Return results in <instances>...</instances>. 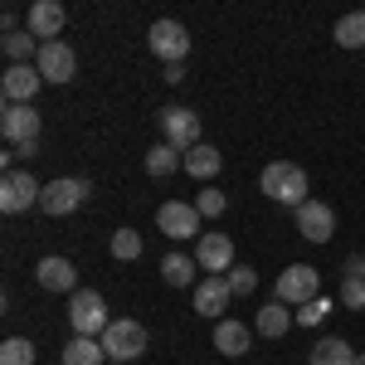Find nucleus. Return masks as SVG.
<instances>
[{"instance_id":"f3484780","label":"nucleus","mask_w":365,"mask_h":365,"mask_svg":"<svg viewBox=\"0 0 365 365\" xmlns=\"http://www.w3.org/2000/svg\"><path fill=\"white\" fill-rule=\"evenodd\" d=\"M34 278H39V287L44 292H78V268L68 263V258H58V253H49V258H39V268H34Z\"/></svg>"},{"instance_id":"412c9836","label":"nucleus","mask_w":365,"mask_h":365,"mask_svg":"<svg viewBox=\"0 0 365 365\" xmlns=\"http://www.w3.org/2000/svg\"><path fill=\"white\" fill-rule=\"evenodd\" d=\"M220 166H225V156H220L210 141H200V146H190V151H185V175H195V180H215V175H220Z\"/></svg>"},{"instance_id":"f257e3e1","label":"nucleus","mask_w":365,"mask_h":365,"mask_svg":"<svg viewBox=\"0 0 365 365\" xmlns=\"http://www.w3.org/2000/svg\"><path fill=\"white\" fill-rule=\"evenodd\" d=\"M258 185H263V195L278 200V205H292V210L307 205V170L292 166V161H273V166H263Z\"/></svg>"},{"instance_id":"39448f33","label":"nucleus","mask_w":365,"mask_h":365,"mask_svg":"<svg viewBox=\"0 0 365 365\" xmlns=\"http://www.w3.org/2000/svg\"><path fill=\"white\" fill-rule=\"evenodd\" d=\"M146 49L161 58V63H185V54H190V29L180 25V20H156V25L146 29Z\"/></svg>"},{"instance_id":"bb28decb","label":"nucleus","mask_w":365,"mask_h":365,"mask_svg":"<svg viewBox=\"0 0 365 365\" xmlns=\"http://www.w3.org/2000/svg\"><path fill=\"white\" fill-rule=\"evenodd\" d=\"M0 365H34V341L29 336H5V346H0Z\"/></svg>"},{"instance_id":"4be33fe9","label":"nucleus","mask_w":365,"mask_h":365,"mask_svg":"<svg viewBox=\"0 0 365 365\" xmlns=\"http://www.w3.org/2000/svg\"><path fill=\"white\" fill-rule=\"evenodd\" d=\"M103 361H108V351L98 336H68V346H63V365H103Z\"/></svg>"},{"instance_id":"5701e85b","label":"nucleus","mask_w":365,"mask_h":365,"mask_svg":"<svg viewBox=\"0 0 365 365\" xmlns=\"http://www.w3.org/2000/svg\"><path fill=\"white\" fill-rule=\"evenodd\" d=\"M307 361H312V365H356V351H351L341 336H322V341L307 351Z\"/></svg>"},{"instance_id":"a878e982","label":"nucleus","mask_w":365,"mask_h":365,"mask_svg":"<svg viewBox=\"0 0 365 365\" xmlns=\"http://www.w3.org/2000/svg\"><path fill=\"white\" fill-rule=\"evenodd\" d=\"M0 49H5V58H10V63H29V54H39V44H34V34H29V29L5 34V39H0Z\"/></svg>"},{"instance_id":"b1692460","label":"nucleus","mask_w":365,"mask_h":365,"mask_svg":"<svg viewBox=\"0 0 365 365\" xmlns=\"http://www.w3.org/2000/svg\"><path fill=\"white\" fill-rule=\"evenodd\" d=\"M195 258H190V253H166V258H161V278L170 282V287H195Z\"/></svg>"},{"instance_id":"393cba45","label":"nucleus","mask_w":365,"mask_h":365,"mask_svg":"<svg viewBox=\"0 0 365 365\" xmlns=\"http://www.w3.org/2000/svg\"><path fill=\"white\" fill-rule=\"evenodd\" d=\"M331 34H336L341 49H365V10H351V15H341Z\"/></svg>"},{"instance_id":"c756f323","label":"nucleus","mask_w":365,"mask_h":365,"mask_svg":"<svg viewBox=\"0 0 365 365\" xmlns=\"http://www.w3.org/2000/svg\"><path fill=\"white\" fill-rule=\"evenodd\" d=\"M225 278H229V287H234V297H249L253 287H258V273H253L249 263H234Z\"/></svg>"},{"instance_id":"2f4dec72","label":"nucleus","mask_w":365,"mask_h":365,"mask_svg":"<svg viewBox=\"0 0 365 365\" xmlns=\"http://www.w3.org/2000/svg\"><path fill=\"white\" fill-rule=\"evenodd\" d=\"M327 312H331V302L317 297V302H307V307H297V322H302V327H317V322H327Z\"/></svg>"},{"instance_id":"7ed1b4c3","label":"nucleus","mask_w":365,"mask_h":365,"mask_svg":"<svg viewBox=\"0 0 365 365\" xmlns=\"http://www.w3.org/2000/svg\"><path fill=\"white\" fill-rule=\"evenodd\" d=\"M68 327H73V336H103L108 331V302H103V292L78 287L68 297Z\"/></svg>"},{"instance_id":"2eb2a0df","label":"nucleus","mask_w":365,"mask_h":365,"mask_svg":"<svg viewBox=\"0 0 365 365\" xmlns=\"http://www.w3.org/2000/svg\"><path fill=\"white\" fill-rule=\"evenodd\" d=\"M195 263L205 273H229L239 258H234V239L229 234H200L195 239Z\"/></svg>"},{"instance_id":"f03ea898","label":"nucleus","mask_w":365,"mask_h":365,"mask_svg":"<svg viewBox=\"0 0 365 365\" xmlns=\"http://www.w3.org/2000/svg\"><path fill=\"white\" fill-rule=\"evenodd\" d=\"M278 302H287V307H307V302H317L322 297V273L312 268V263H287L278 273Z\"/></svg>"},{"instance_id":"9d476101","label":"nucleus","mask_w":365,"mask_h":365,"mask_svg":"<svg viewBox=\"0 0 365 365\" xmlns=\"http://www.w3.org/2000/svg\"><path fill=\"white\" fill-rule=\"evenodd\" d=\"M292 225H297V234H302L307 244H327V239L336 234V210H331L327 200H307L302 210H292Z\"/></svg>"},{"instance_id":"ddd939ff","label":"nucleus","mask_w":365,"mask_h":365,"mask_svg":"<svg viewBox=\"0 0 365 365\" xmlns=\"http://www.w3.org/2000/svg\"><path fill=\"white\" fill-rule=\"evenodd\" d=\"M234 302V287H229L225 273H205L195 282V312L210 317V322H225V307Z\"/></svg>"},{"instance_id":"6e6552de","label":"nucleus","mask_w":365,"mask_h":365,"mask_svg":"<svg viewBox=\"0 0 365 365\" xmlns=\"http://www.w3.org/2000/svg\"><path fill=\"white\" fill-rule=\"evenodd\" d=\"M83 200H88V180H78V175H63V180H49V185H44L39 210H44V215H54V220H63V215H73Z\"/></svg>"},{"instance_id":"473e14b6","label":"nucleus","mask_w":365,"mask_h":365,"mask_svg":"<svg viewBox=\"0 0 365 365\" xmlns=\"http://www.w3.org/2000/svg\"><path fill=\"white\" fill-rule=\"evenodd\" d=\"M346 278H365V253H351L346 258Z\"/></svg>"},{"instance_id":"72a5a7b5","label":"nucleus","mask_w":365,"mask_h":365,"mask_svg":"<svg viewBox=\"0 0 365 365\" xmlns=\"http://www.w3.org/2000/svg\"><path fill=\"white\" fill-rule=\"evenodd\" d=\"M161 78H166V83H180V78H185V63H166V73H161Z\"/></svg>"},{"instance_id":"c85d7f7f","label":"nucleus","mask_w":365,"mask_h":365,"mask_svg":"<svg viewBox=\"0 0 365 365\" xmlns=\"http://www.w3.org/2000/svg\"><path fill=\"white\" fill-rule=\"evenodd\" d=\"M225 205H229V195H225V190H215V185H205V190L195 195L200 220H220V215H225Z\"/></svg>"},{"instance_id":"6ab92c4d","label":"nucleus","mask_w":365,"mask_h":365,"mask_svg":"<svg viewBox=\"0 0 365 365\" xmlns=\"http://www.w3.org/2000/svg\"><path fill=\"white\" fill-rule=\"evenodd\" d=\"M249 346H253V331L244 322H234V317L215 322V351H225V356H249Z\"/></svg>"},{"instance_id":"9b49d317","label":"nucleus","mask_w":365,"mask_h":365,"mask_svg":"<svg viewBox=\"0 0 365 365\" xmlns=\"http://www.w3.org/2000/svg\"><path fill=\"white\" fill-rule=\"evenodd\" d=\"M34 68L44 73V83H73V73H78V54H73L63 39H49V44H39Z\"/></svg>"},{"instance_id":"20e7f679","label":"nucleus","mask_w":365,"mask_h":365,"mask_svg":"<svg viewBox=\"0 0 365 365\" xmlns=\"http://www.w3.org/2000/svg\"><path fill=\"white\" fill-rule=\"evenodd\" d=\"M98 341H103L108 361H137L141 351H146V327L132 322V317H117V322H108V331Z\"/></svg>"},{"instance_id":"4468645a","label":"nucleus","mask_w":365,"mask_h":365,"mask_svg":"<svg viewBox=\"0 0 365 365\" xmlns=\"http://www.w3.org/2000/svg\"><path fill=\"white\" fill-rule=\"evenodd\" d=\"M63 20H68V10H63L58 0H34L29 15H25V29L39 39V44H49V39L63 34Z\"/></svg>"},{"instance_id":"aec40b11","label":"nucleus","mask_w":365,"mask_h":365,"mask_svg":"<svg viewBox=\"0 0 365 365\" xmlns=\"http://www.w3.org/2000/svg\"><path fill=\"white\" fill-rule=\"evenodd\" d=\"M180 166H185V156H180L170 141H156V146H146V175H151V180H166V175H175Z\"/></svg>"},{"instance_id":"423d86ee","label":"nucleus","mask_w":365,"mask_h":365,"mask_svg":"<svg viewBox=\"0 0 365 365\" xmlns=\"http://www.w3.org/2000/svg\"><path fill=\"white\" fill-rule=\"evenodd\" d=\"M156 122H161V141H170L180 156H185L190 146H200V117L190 113V108L170 103V108H161V113H156Z\"/></svg>"},{"instance_id":"a211bd4d","label":"nucleus","mask_w":365,"mask_h":365,"mask_svg":"<svg viewBox=\"0 0 365 365\" xmlns=\"http://www.w3.org/2000/svg\"><path fill=\"white\" fill-rule=\"evenodd\" d=\"M292 322H297V312L273 297L268 307L253 317V331H258V336H268V341H278V336H287V331H292Z\"/></svg>"},{"instance_id":"1a4fd4ad","label":"nucleus","mask_w":365,"mask_h":365,"mask_svg":"<svg viewBox=\"0 0 365 365\" xmlns=\"http://www.w3.org/2000/svg\"><path fill=\"white\" fill-rule=\"evenodd\" d=\"M200 225H205L200 210L185 205V200H166V205L156 210V229H161L166 239H175V244H180V239H200Z\"/></svg>"},{"instance_id":"f704fd0d","label":"nucleus","mask_w":365,"mask_h":365,"mask_svg":"<svg viewBox=\"0 0 365 365\" xmlns=\"http://www.w3.org/2000/svg\"><path fill=\"white\" fill-rule=\"evenodd\" d=\"M356 365H365V356H356Z\"/></svg>"},{"instance_id":"cd10ccee","label":"nucleus","mask_w":365,"mask_h":365,"mask_svg":"<svg viewBox=\"0 0 365 365\" xmlns=\"http://www.w3.org/2000/svg\"><path fill=\"white\" fill-rule=\"evenodd\" d=\"M113 258H117V263L141 258V234H137V229H117V234H113Z\"/></svg>"},{"instance_id":"7c9ffc66","label":"nucleus","mask_w":365,"mask_h":365,"mask_svg":"<svg viewBox=\"0 0 365 365\" xmlns=\"http://www.w3.org/2000/svg\"><path fill=\"white\" fill-rule=\"evenodd\" d=\"M341 307H351V312L365 307V278H346L341 282Z\"/></svg>"},{"instance_id":"f8f14e48","label":"nucleus","mask_w":365,"mask_h":365,"mask_svg":"<svg viewBox=\"0 0 365 365\" xmlns=\"http://www.w3.org/2000/svg\"><path fill=\"white\" fill-rule=\"evenodd\" d=\"M0 137L10 141V146L39 141V113H34V103H5V113H0Z\"/></svg>"},{"instance_id":"dca6fc26","label":"nucleus","mask_w":365,"mask_h":365,"mask_svg":"<svg viewBox=\"0 0 365 365\" xmlns=\"http://www.w3.org/2000/svg\"><path fill=\"white\" fill-rule=\"evenodd\" d=\"M44 88V73L34 68V63H10L5 68V78H0V93H5V103H34V93Z\"/></svg>"},{"instance_id":"0eeeda50","label":"nucleus","mask_w":365,"mask_h":365,"mask_svg":"<svg viewBox=\"0 0 365 365\" xmlns=\"http://www.w3.org/2000/svg\"><path fill=\"white\" fill-rule=\"evenodd\" d=\"M39 195H44V185L29 175V170H5V180H0V210L5 215H25L29 205H39Z\"/></svg>"}]
</instances>
